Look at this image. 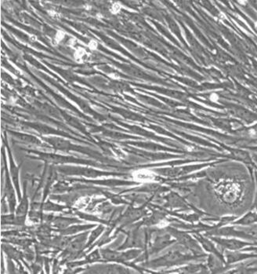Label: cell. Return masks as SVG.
Masks as SVG:
<instances>
[{"mask_svg":"<svg viewBox=\"0 0 257 274\" xmlns=\"http://www.w3.org/2000/svg\"><path fill=\"white\" fill-rule=\"evenodd\" d=\"M216 192L223 201L233 203L241 194V186L238 183L232 181H223L217 185Z\"/></svg>","mask_w":257,"mask_h":274,"instance_id":"1","label":"cell"},{"mask_svg":"<svg viewBox=\"0 0 257 274\" xmlns=\"http://www.w3.org/2000/svg\"><path fill=\"white\" fill-rule=\"evenodd\" d=\"M133 178L135 181H140V182H150L155 179L156 175L150 170L140 169L133 172Z\"/></svg>","mask_w":257,"mask_h":274,"instance_id":"2","label":"cell"},{"mask_svg":"<svg viewBox=\"0 0 257 274\" xmlns=\"http://www.w3.org/2000/svg\"><path fill=\"white\" fill-rule=\"evenodd\" d=\"M73 56L75 62L78 63H82V62H84L85 59L87 57L88 52L86 49L82 47L77 48L74 52Z\"/></svg>","mask_w":257,"mask_h":274,"instance_id":"3","label":"cell"},{"mask_svg":"<svg viewBox=\"0 0 257 274\" xmlns=\"http://www.w3.org/2000/svg\"><path fill=\"white\" fill-rule=\"evenodd\" d=\"M65 35H66L65 32H63V31L61 30H58L57 32H56V34H55L54 37H53V43L56 45L60 44V43L64 40Z\"/></svg>","mask_w":257,"mask_h":274,"instance_id":"4","label":"cell"},{"mask_svg":"<svg viewBox=\"0 0 257 274\" xmlns=\"http://www.w3.org/2000/svg\"><path fill=\"white\" fill-rule=\"evenodd\" d=\"M121 9H122V7H121L120 4L118 3H114L111 6L110 10H111L112 14H118V13H120Z\"/></svg>","mask_w":257,"mask_h":274,"instance_id":"5","label":"cell"},{"mask_svg":"<svg viewBox=\"0 0 257 274\" xmlns=\"http://www.w3.org/2000/svg\"><path fill=\"white\" fill-rule=\"evenodd\" d=\"M98 46H99L98 42H97V40H91L88 43V45H87L88 48H89V49L92 51L97 50Z\"/></svg>","mask_w":257,"mask_h":274,"instance_id":"6","label":"cell"},{"mask_svg":"<svg viewBox=\"0 0 257 274\" xmlns=\"http://www.w3.org/2000/svg\"><path fill=\"white\" fill-rule=\"evenodd\" d=\"M49 15L54 20H60L61 19V14L57 11H55V10H50L48 11Z\"/></svg>","mask_w":257,"mask_h":274,"instance_id":"7","label":"cell"},{"mask_svg":"<svg viewBox=\"0 0 257 274\" xmlns=\"http://www.w3.org/2000/svg\"><path fill=\"white\" fill-rule=\"evenodd\" d=\"M255 29H257V21H256V22H255Z\"/></svg>","mask_w":257,"mask_h":274,"instance_id":"8","label":"cell"}]
</instances>
